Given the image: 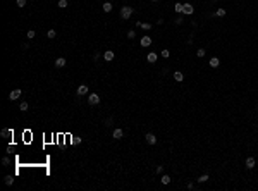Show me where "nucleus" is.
I'll return each instance as SVG.
<instances>
[{
  "label": "nucleus",
  "instance_id": "obj_1",
  "mask_svg": "<svg viewBox=\"0 0 258 191\" xmlns=\"http://www.w3.org/2000/svg\"><path fill=\"white\" fill-rule=\"evenodd\" d=\"M133 12H134V9H133L131 5H124V7L121 9V17H122V19H129V17L133 16Z\"/></svg>",
  "mask_w": 258,
  "mask_h": 191
},
{
  "label": "nucleus",
  "instance_id": "obj_2",
  "mask_svg": "<svg viewBox=\"0 0 258 191\" xmlns=\"http://www.w3.org/2000/svg\"><path fill=\"white\" fill-rule=\"evenodd\" d=\"M88 103L93 107V105H98L100 103V96L96 95V93H91V95H88Z\"/></svg>",
  "mask_w": 258,
  "mask_h": 191
},
{
  "label": "nucleus",
  "instance_id": "obj_3",
  "mask_svg": "<svg viewBox=\"0 0 258 191\" xmlns=\"http://www.w3.org/2000/svg\"><path fill=\"white\" fill-rule=\"evenodd\" d=\"M90 93V88H88V84H79L78 86V95L79 96H84Z\"/></svg>",
  "mask_w": 258,
  "mask_h": 191
},
{
  "label": "nucleus",
  "instance_id": "obj_4",
  "mask_svg": "<svg viewBox=\"0 0 258 191\" xmlns=\"http://www.w3.org/2000/svg\"><path fill=\"white\" fill-rule=\"evenodd\" d=\"M193 10H194V9H193L191 4H184L182 5V16H191Z\"/></svg>",
  "mask_w": 258,
  "mask_h": 191
},
{
  "label": "nucleus",
  "instance_id": "obj_5",
  "mask_svg": "<svg viewBox=\"0 0 258 191\" xmlns=\"http://www.w3.org/2000/svg\"><path fill=\"white\" fill-rule=\"evenodd\" d=\"M145 138H146V143H148V145H155V143H157V136L153 133H146V136H145Z\"/></svg>",
  "mask_w": 258,
  "mask_h": 191
},
{
  "label": "nucleus",
  "instance_id": "obj_6",
  "mask_svg": "<svg viewBox=\"0 0 258 191\" xmlns=\"http://www.w3.org/2000/svg\"><path fill=\"white\" fill-rule=\"evenodd\" d=\"M21 93H22V91H21L19 88H17V90H12V91L9 93V100H17L21 96Z\"/></svg>",
  "mask_w": 258,
  "mask_h": 191
},
{
  "label": "nucleus",
  "instance_id": "obj_7",
  "mask_svg": "<svg viewBox=\"0 0 258 191\" xmlns=\"http://www.w3.org/2000/svg\"><path fill=\"white\" fill-rule=\"evenodd\" d=\"M114 57H115V54L112 52V50H107L105 54H103V59H105L107 62H110V60H114Z\"/></svg>",
  "mask_w": 258,
  "mask_h": 191
},
{
  "label": "nucleus",
  "instance_id": "obj_8",
  "mask_svg": "<svg viewBox=\"0 0 258 191\" xmlns=\"http://www.w3.org/2000/svg\"><path fill=\"white\" fill-rule=\"evenodd\" d=\"M255 165H256V160H255L253 157H248V158H246V169H253Z\"/></svg>",
  "mask_w": 258,
  "mask_h": 191
},
{
  "label": "nucleus",
  "instance_id": "obj_9",
  "mask_svg": "<svg viewBox=\"0 0 258 191\" xmlns=\"http://www.w3.org/2000/svg\"><path fill=\"white\" fill-rule=\"evenodd\" d=\"M146 59H148V62H150V64H155L157 59H158V55H157L155 52H150V54L146 55Z\"/></svg>",
  "mask_w": 258,
  "mask_h": 191
},
{
  "label": "nucleus",
  "instance_id": "obj_10",
  "mask_svg": "<svg viewBox=\"0 0 258 191\" xmlns=\"http://www.w3.org/2000/svg\"><path fill=\"white\" fill-rule=\"evenodd\" d=\"M122 136H124L122 129H114V133H112V138H114V140H121Z\"/></svg>",
  "mask_w": 258,
  "mask_h": 191
},
{
  "label": "nucleus",
  "instance_id": "obj_11",
  "mask_svg": "<svg viewBox=\"0 0 258 191\" xmlns=\"http://www.w3.org/2000/svg\"><path fill=\"white\" fill-rule=\"evenodd\" d=\"M139 43H141V47H150V45H152V38H150V36H143Z\"/></svg>",
  "mask_w": 258,
  "mask_h": 191
},
{
  "label": "nucleus",
  "instance_id": "obj_12",
  "mask_svg": "<svg viewBox=\"0 0 258 191\" xmlns=\"http://www.w3.org/2000/svg\"><path fill=\"white\" fill-rule=\"evenodd\" d=\"M208 64H210V67H219V66H220V59H219V57H212Z\"/></svg>",
  "mask_w": 258,
  "mask_h": 191
},
{
  "label": "nucleus",
  "instance_id": "obj_13",
  "mask_svg": "<svg viewBox=\"0 0 258 191\" xmlns=\"http://www.w3.org/2000/svg\"><path fill=\"white\" fill-rule=\"evenodd\" d=\"M0 136H2V138H10V136H12V131L5 128V129H2V131H0Z\"/></svg>",
  "mask_w": 258,
  "mask_h": 191
},
{
  "label": "nucleus",
  "instance_id": "obj_14",
  "mask_svg": "<svg viewBox=\"0 0 258 191\" xmlns=\"http://www.w3.org/2000/svg\"><path fill=\"white\" fill-rule=\"evenodd\" d=\"M64 66H66V59H64V57H59L57 60H55V67L60 69V67H64Z\"/></svg>",
  "mask_w": 258,
  "mask_h": 191
},
{
  "label": "nucleus",
  "instance_id": "obj_15",
  "mask_svg": "<svg viewBox=\"0 0 258 191\" xmlns=\"http://www.w3.org/2000/svg\"><path fill=\"white\" fill-rule=\"evenodd\" d=\"M174 79H176V81H182V79H184V74L181 71H176L174 72Z\"/></svg>",
  "mask_w": 258,
  "mask_h": 191
},
{
  "label": "nucleus",
  "instance_id": "obj_16",
  "mask_svg": "<svg viewBox=\"0 0 258 191\" xmlns=\"http://www.w3.org/2000/svg\"><path fill=\"white\" fill-rule=\"evenodd\" d=\"M47 36H48L50 40H53V38L57 36V31H55V29H48V31H47Z\"/></svg>",
  "mask_w": 258,
  "mask_h": 191
},
{
  "label": "nucleus",
  "instance_id": "obj_17",
  "mask_svg": "<svg viewBox=\"0 0 258 191\" xmlns=\"http://www.w3.org/2000/svg\"><path fill=\"white\" fill-rule=\"evenodd\" d=\"M170 181H172V179H170V176H167V174H164V176H162V184H170Z\"/></svg>",
  "mask_w": 258,
  "mask_h": 191
},
{
  "label": "nucleus",
  "instance_id": "obj_18",
  "mask_svg": "<svg viewBox=\"0 0 258 191\" xmlns=\"http://www.w3.org/2000/svg\"><path fill=\"white\" fill-rule=\"evenodd\" d=\"M102 7H103V10H105V12H110V10H112V4H110V2H105Z\"/></svg>",
  "mask_w": 258,
  "mask_h": 191
},
{
  "label": "nucleus",
  "instance_id": "obj_19",
  "mask_svg": "<svg viewBox=\"0 0 258 191\" xmlns=\"http://www.w3.org/2000/svg\"><path fill=\"white\" fill-rule=\"evenodd\" d=\"M182 5H184V4H181V2H177V4H176V7H174V9H176L177 14H182Z\"/></svg>",
  "mask_w": 258,
  "mask_h": 191
},
{
  "label": "nucleus",
  "instance_id": "obj_20",
  "mask_svg": "<svg viewBox=\"0 0 258 191\" xmlns=\"http://www.w3.org/2000/svg\"><path fill=\"white\" fill-rule=\"evenodd\" d=\"M207 181H208V174H201L198 177V183H207Z\"/></svg>",
  "mask_w": 258,
  "mask_h": 191
},
{
  "label": "nucleus",
  "instance_id": "obj_21",
  "mask_svg": "<svg viewBox=\"0 0 258 191\" xmlns=\"http://www.w3.org/2000/svg\"><path fill=\"white\" fill-rule=\"evenodd\" d=\"M67 5H69V2H67V0H59V7H60V9H66Z\"/></svg>",
  "mask_w": 258,
  "mask_h": 191
},
{
  "label": "nucleus",
  "instance_id": "obj_22",
  "mask_svg": "<svg viewBox=\"0 0 258 191\" xmlns=\"http://www.w3.org/2000/svg\"><path fill=\"white\" fill-rule=\"evenodd\" d=\"M28 107H29V105L26 103V102H21V105H19V110H22V112H26V110H28Z\"/></svg>",
  "mask_w": 258,
  "mask_h": 191
},
{
  "label": "nucleus",
  "instance_id": "obj_23",
  "mask_svg": "<svg viewBox=\"0 0 258 191\" xmlns=\"http://www.w3.org/2000/svg\"><path fill=\"white\" fill-rule=\"evenodd\" d=\"M215 16H217V17H224V16H225V10H224V9H217Z\"/></svg>",
  "mask_w": 258,
  "mask_h": 191
},
{
  "label": "nucleus",
  "instance_id": "obj_24",
  "mask_svg": "<svg viewBox=\"0 0 258 191\" xmlns=\"http://www.w3.org/2000/svg\"><path fill=\"white\" fill-rule=\"evenodd\" d=\"M12 183H14V177H12V176H7V177H5V184H7V186H10Z\"/></svg>",
  "mask_w": 258,
  "mask_h": 191
},
{
  "label": "nucleus",
  "instance_id": "obj_25",
  "mask_svg": "<svg viewBox=\"0 0 258 191\" xmlns=\"http://www.w3.org/2000/svg\"><path fill=\"white\" fill-rule=\"evenodd\" d=\"M141 29H145V31H150V29H152V24H146V22H141Z\"/></svg>",
  "mask_w": 258,
  "mask_h": 191
},
{
  "label": "nucleus",
  "instance_id": "obj_26",
  "mask_svg": "<svg viewBox=\"0 0 258 191\" xmlns=\"http://www.w3.org/2000/svg\"><path fill=\"white\" fill-rule=\"evenodd\" d=\"M196 57L203 59V57H205V50H203V48H200V50H198V52H196Z\"/></svg>",
  "mask_w": 258,
  "mask_h": 191
},
{
  "label": "nucleus",
  "instance_id": "obj_27",
  "mask_svg": "<svg viewBox=\"0 0 258 191\" xmlns=\"http://www.w3.org/2000/svg\"><path fill=\"white\" fill-rule=\"evenodd\" d=\"M127 38H129V40H133V38H136V31H134V29H131V31L127 33Z\"/></svg>",
  "mask_w": 258,
  "mask_h": 191
},
{
  "label": "nucleus",
  "instance_id": "obj_28",
  "mask_svg": "<svg viewBox=\"0 0 258 191\" xmlns=\"http://www.w3.org/2000/svg\"><path fill=\"white\" fill-rule=\"evenodd\" d=\"M162 57L169 59V57H170V52H169V50H162Z\"/></svg>",
  "mask_w": 258,
  "mask_h": 191
},
{
  "label": "nucleus",
  "instance_id": "obj_29",
  "mask_svg": "<svg viewBox=\"0 0 258 191\" xmlns=\"http://www.w3.org/2000/svg\"><path fill=\"white\" fill-rule=\"evenodd\" d=\"M16 4H17V7H24V5H26V0H16Z\"/></svg>",
  "mask_w": 258,
  "mask_h": 191
},
{
  "label": "nucleus",
  "instance_id": "obj_30",
  "mask_svg": "<svg viewBox=\"0 0 258 191\" xmlns=\"http://www.w3.org/2000/svg\"><path fill=\"white\" fill-rule=\"evenodd\" d=\"M35 34H36V33H35L33 29H29V31H28V38H29V40H33V38H35Z\"/></svg>",
  "mask_w": 258,
  "mask_h": 191
},
{
  "label": "nucleus",
  "instance_id": "obj_31",
  "mask_svg": "<svg viewBox=\"0 0 258 191\" xmlns=\"http://www.w3.org/2000/svg\"><path fill=\"white\" fill-rule=\"evenodd\" d=\"M155 170H157V174H162V172H164V165H158Z\"/></svg>",
  "mask_w": 258,
  "mask_h": 191
},
{
  "label": "nucleus",
  "instance_id": "obj_32",
  "mask_svg": "<svg viewBox=\"0 0 258 191\" xmlns=\"http://www.w3.org/2000/svg\"><path fill=\"white\" fill-rule=\"evenodd\" d=\"M9 162H10V160H9L7 157H5V158H2V165H9Z\"/></svg>",
  "mask_w": 258,
  "mask_h": 191
},
{
  "label": "nucleus",
  "instance_id": "obj_33",
  "mask_svg": "<svg viewBox=\"0 0 258 191\" xmlns=\"http://www.w3.org/2000/svg\"><path fill=\"white\" fill-rule=\"evenodd\" d=\"M112 122H114V119H112V117H108V119H107V120H105V124H107V126H110V124H112Z\"/></svg>",
  "mask_w": 258,
  "mask_h": 191
},
{
  "label": "nucleus",
  "instance_id": "obj_34",
  "mask_svg": "<svg viewBox=\"0 0 258 191\" xmlns=\"http://www.w3.org/2000/svg\"><path fill=\"white\" fill-rule=\"evenodd\" d=\"M176 22H177V24H182V14H181V16L176 19Z\"/></svg>",
  "mask_w": 258,
  "mask_h": 191
},
{
  "label": "nucleus",
  "instance_id": "obj_35",
  "mask_svg": "<svg viewBox=\"0 0 258 191\" xmlns=\"http://www.w3.org/2000/svg\"><path fill=\"white\" fill-rule=\"evenodd\" d=\"M152 2H158V0H152Z\"/></svg>",
  "mask_w": 258,
  "mask_h": 191
},
{
  "label": "nucleus",
  "instance_id": "obj_36",
  "mask_svg": "<svg viewBox=\"0 0 258 191\" xmlns=\"http://www.w3.org/2000/svg\"><path fill=\"white\" fill-rule=\"evenodd\" d=\"M256 108H258V107H256Z\"/></svg>",
  "mask_w": 258,
  "mask_h": 191
}]
</instances>
